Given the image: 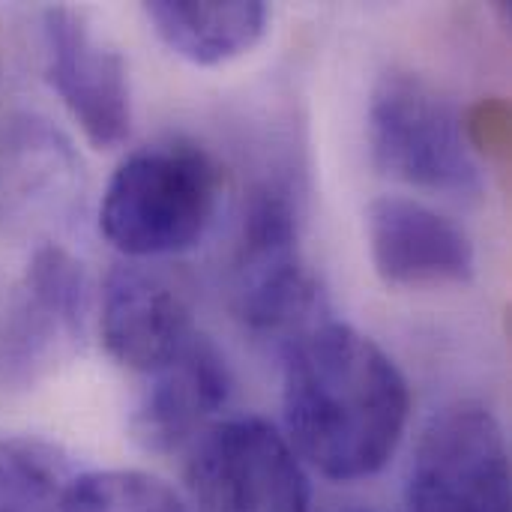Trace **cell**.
Masks as SVG:
<instances>
[{
    "mask_svg": "<svg viewBox=\"0 0 512 512\" xmlns=\"http://www.w3.org/2000/svg\"><path fill=\"white\" fill-rule=\"evenodd\" d=\"M60 512H189L159 477L135 468L87 471L69 480Z\"/></svg>",
    "mask_w": 512,
    "mask_h": 512,
    "instance_id": "9a60e30c",
    "label": "cell"
},
{
    "mask_svg": "<svg viewBox=\"0 0 512 512\" xmlns=\"http://www.w3.org/2000/svg\"><path fill=\"white\" fill-rule=\"evenodd\" d=\"M366 129L381 174L444 195L483 189L465 117L423 75L387 72L372 90Z\"/></svg>",
    "mask_w": 512,
    "mask_h": 512,
    "instance_id": "3957f363",
    "label": "cell"
},
{
    "mask_svg": "<svg viewBox=\"0 0 512 512\" xmlns=\"http://www.w3.org/2000/svg\"><path fill=\"white\" fill-rule=\"evenodd\" d=\"M102 345L123 369L150 375L198 330L183 276L162 264L120 261L108 270L99 309Z\"/></svg>",
    "mask_w": 512,
    "mask_h": 512,
    "instance_id": "9c48e42d",
    "label": "cell"
},
{
    "mask_svg": "<svg viewBox=\"0 0 512 512\" xmlns=\"http://www.w3.org/2000/svg\"><path fill=\"white\" fill-rule=\"evenodd\" d=\"M69 480V465L51 444L0 438V512H60Z\"/></svg>",
    "mask_w": 512,
    "mask_h": 512,
    "instance_id": "5bb4252c",
    "label": "cell"
},
{
    "mask_svg": "<svg viewBox=\"0 0 512 512\" xmlns=\"http://www.w3.org/2000/svg\"><path fill=\"white\" fill-rule=\"evenodd\" d=\"M45 78L99 150L120 147L132 132V96L126 60L93 36L87 21L66 6L42 12Z\"/></svg>",
    "mask_w": 512,
    "mask_h": 512,
    "instance_id": "ba28073f",
    "label": "cell"
},
{
    "mask_svg": "<svg viewBox=\"0 0 512 512\" xmlns=\"http://www.w3.org/2000/svg\"><path fill=\"white\" fill-rule=\"evenodd\" d=\"M219 198L222 171L201 144H144L114 168L99 201V231L129 261L168 258L207 234Z\"/></svg>",
    "mask_w": 512,
    "mask_h": 512,
    "instance_id": "7a4b0ae2",
    "label": "cell"
},
{
    "mask_svg": "<svg viewBox=\"0 0 512 512\" xmlns=\"http://www.w3.org/2000/svg\"><path fill=\"white\" fill-rule=\"evenodd\" d=\"M321 291L300 249V213L291 189L264 180L246 195L234 252V309L258 336L297 339L315 321Z\"/></svg>",
    "mask_w": 512,
    "mask_h": 512,
    "instance_id": "277c9868",
    "label": "cell"
},
{
    "mask_svg": "<svg viewBox=\"0 0 512 512\" xmlns=\"http://www.w3.org/2000/svg\"><path fill=\"white\" fill-rule=\"evenodd\" d=\"M156 36L195 66H219L252 51L267 33L270 9L261 0H153L144 6Z\"/></svg>",
    "mask_w": 512,
    "mask_h": 512,
    "instance_id": "7c38bea8",
    "label": "cell"
},
{
    "mask_svg": "<svg viewBox=\"0 0 512 512\" xmlns=\"http://www.w3.org/2000/svg\"><path fill=\"white\" fill-rule=\"evenodd\" d=\"M405 498L408 512H510L501 420L480 402L441 408L420 432Z\"/></svg>",
    "mask_w": 512,
    "mask_h": 512,
    "instance_id": "8992f818",
    "label": "cell"
},
{
    "mask_svg": "<svg viewBox=\"0 0 512 512\" xmlns=\"http://www.w3.org/2000/svg\"><path fill=\"white\" fill-rule=\"evenodd\" d=\"M129 417L132 441L147 453H177L216 423L231 399V369L225 354L195 333L168 363L147 375Z\"/></svg>",
    "mask_w": 512,
    "mask_h": 512,
    "instance_id": "8fae6325",
    "label": "cell"
},
{
    "mask_svg": "<svg viewBox=\"0 0 512 512\" xmlns=\"http://www.w3.org/2000/svg\"><path fill=\"white\" fill-rule=\"evenodd\" d=\"M369 258L387 288H441L474 279L477 255L471 237L435 207L381 195L366 210Z\"/></svg>",
    "mask_w": 512,
    "mask_h": 512,
    "instance_id": "30bf717a",
    "label": "cell"
},
{
    "mask_svg": "<svg viewBox=\"0 0 512 512\" xmlns=\"http://www.w3.org/2000/svg\"><path fill=\"white\" fill-rule=\"evenodd\" d=\"M186 489L198 512H309L312 492L288 438L261 417L216 420L189 444Z\"/></svg>",
    "mask_w": 512,
    "mask_h": 512,
    "instance_id": "5b68a950",
    "label": "cell"
},
{
    "mask_svg": "<svg viewBox=\"0 0 512 512\" xmlns=\"http://www.w3.org/2000/svg\"><path fill=\"white\" fill-rule=\"evenodd\" d=\"M90 282L63 246L33 252L0 318V384L27 387L69 363L87 333Z\"/></svg>",
    "mask_w": 512,
    "mask_h": 512,
    "instance_id": "52a82bcc",
    "label": "cell"
},
{
    "mask_svg": "<svg viewBox=\"0 0 512 512\" xmlns=\"http://www.w3.org/2000/svg\"><path fill=\"white\" fill-rule=\"evenodd\" d=\"M12 165L3 168V180L12 183L15 201L39 210H63L75 192L78 159L69 144L36 120H21L9 144Z\"/></svg>",
    "mask_w": 512,
    "mask_h": 512,
    "instance_id": "4fadbf2b",
    "label": "cell"
},
{
    "mask_svg": "<svg viewBox=\"0 0 512 512\" xmlns=\"http://www.w3.org/2000/svg\"><path fill=\"white\" fill-rule=\"evenodd\" d=\"M285 438L333 483H357L396 456L411 387L393 357L342 321H321L285 345Z\"/></svg>",
    "mask_w": 512,
    "mask_h": 512,
    "instance_id": "6da1fadb",
    "label": "cell"
}]
</instances>
